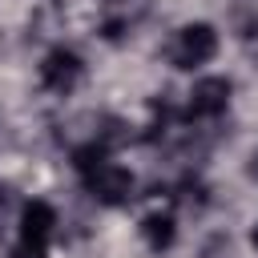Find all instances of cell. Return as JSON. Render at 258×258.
I'll return each mask as SVG.
<instances>
[{
    "label": "cell",
    "mask_w": 258,
    "mask_h": 258,
    "mask_svg": "<svg viewBox=\"0 0 258 258\" xmlns=\"http://www.w3.org/2000/svg\"><path fill=\"white\" fill-rule=\"evenodd\" d=\"M81 77H85V60H81V52H73V48H64V44H56L52 52H44V60H40V85L48 89V93H73L77 85H81Z\"/></svg>",
    "instance_id": "3957f363"
},
{
    "label": "cell",
    "mask_w": 258,
    "mask_h": 258,
    "mask_svg": "<svg viewBox=\"0 0 258 258\" xmlns=\"http://www.w3.org/2000/svg\"><path fill=\"white\" fill-rule=\"evenodd\" d=\"M16 226H20V238H24V242H40V246H48V238H52V230H56V210H52L48 202L32 198V202H24Z\"/></svg>",
    "instance_id": "5b68a950"
},
{
    "label": "cell",
    "mask_w": 258,
    "mask_h": 258,
    "mask_svg": "<svg viewBox=\"0 0 258 258\" xmlns=\"http://www.w3.org/2000/svg\"><path fill=\"white\" fill-rule=\"evenodd\" d=\"M230 81L226 77H202V81H194V89H189V101H185V117L189 121H214V117H222L226 109H230Z\"/></svg>",
    "instance_id": "277c9868"
},
{
    "label": "cell",
    "mask_w": 258,
    "mask_h": 258,
    "mask_svg": "<svg viewBox=\"0 0 258 258\" xmlns=\"http://www.w3.org/2000/svg\"><path fill=\"white\" fill-rule=\"evenodd\" d=\"M141 238H145V246H149L153 254L169 250V246L177 242V222H173V214H161V210L145 214V218H141Z\"/></svg>",
    "instance_id": "8992f818"
},
{
    "label": "cell",
    "mask_w": 258,
    "mask_h": 258,
    "mask_svg": "<svg viewBox=\"0 0 258 258\" xmlns=\"http://www.w3.org/2000/svg\"><path fill=\"white\" fill-rule=\"evenodd\" d=\"M85 177V189L101 202V206H121V202H129L133 198V173L125 169V165H117V161H101V165H93L89 173H81Z\"/></svg>",
    "instance_id": "7a4b0ae2"
},
{
    "label": "cell",
    "mask_w": 258,
    "mask_h": 258,
    "mask_svg": "<svg viewBox=\"0 0 258 258\" xmlns=\"http://www.w3.org/2000/svg\"><path fill=\"white\" fill-rule=\"evenodd\" d=\"M250 177H258V153L250 157Z\"/></svg>",
    "instance_id": "ba28073f"
},
{
    "label": "cell",
    "mask_w": 258,
    "mask_h": 258,
    "mask_svg": "<svg viewBox=\"0 0 258 258\" xmlns=\"http://www.w3.org/2000/svg\"><path fill=\"white\" fill-rule=\"evenodd\" d=\"M214 52H218V28L214 24L194 20V24H181L173 32V44H169L173 69H202L214 60Z\"/></svg>",
    "instance_id": "6da1fadb"
},
{
    "label": "cell",
    "mask_w": 258,
    "mask_h": 258,
    "mask_svg": "<svg viewBox=\"0 0 258 258\" xmlns=\"http://www.w3.org/2000/svg\"><path fill=\"white\" fill-rule=\"evenodd\" d=\"M8 258H48V246H40V242H16L12 250H8Z\"/></svg>",
    "instance_id": "52a82bcc"
},
{
    "label": "cell",
    "mask_w": 258,
    "mask_h": 258,
    "mask_svg": "<svg viewBox=\"0 0 258 258\" xmlns=\"http://www.w3.org/2000/svg\"><path fill=\"white\" fill-rule=\"evenodd\" d=\"M250 242H254V246H258V222H254V230H250Z\"/></svg>",
    "instance_id": "9c48e42d"
}]
</instances>
